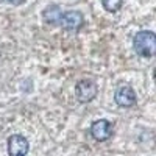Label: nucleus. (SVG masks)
I'll return each instance as SVG.
<instances>
[{
    "mask_svg": "<svg viewBox=\"0 0 156 156\" xmlns=\"http://www.w3.org/2000/svg\"><path fill=\"white\" fill-rule=\"evenodd\" d=\"M134 51L142 58H153L156 50V36L150 30H142L134 36Z\"/></svg>",
    "mask_w": 156,
    "mask_h": 156,
    "instance_id": "1",
    "label": "nucleus"
},
{
    "mask_svg": "<svg viewBox=\"0 0 156 156\" xmlns=\"http://www.w3.org/2000/svg\"><path fill=\"white\" fill-rule=\"evenodd\" d=\"M122 2H123V0H101V5H103V8H105L106 11L115 12V11L120 9Z\"/></svg>",
    "mask_w": 156,
    "mask_h": 156,
    "instance_id": "8",
    "label": "nucleus"
},
{
    "mask_svg": "<svg viewBox=\"0 0 156 156\" xmlns=\"http://www.w3.org/2000/svg\"><path fill=\"white\" fill-rule=\"evenodd\" d=\"M111 134H112V126L105 119L95 120L92 125H90V136H92L95 140H98V142H103V140L109 139Z\"/></svg>",
    "mask_w": 156,
    "mask_h": 156,
    "instance_id": "6",
    "label": "nucleus"
},
{
    "mask_svg": "<svg viewBox=\"0 0 156 156\" xmlns=\"http://www.w3.org/2000/svg\"><path fill=\"white\" fill-rule=\"evenodd\" d=\"M61 16H62V9H61L59 5H50L42 11L44 20L47 23H50V25H59Z\"/></svg>",
    "mask_w": 156,
    "mask_h": 156,
    "instance_id": "7",
    "label": "nucleus"
},
{
    "mask_svg": "<svg viewBox=\"0 0 156 156\" xmlns=\"http://www.w3.org/2000/svg\"><path fill=\"white\" fill-rule=\"evenodd\" d=\"M3 3H9V5H22L25 0H2Z\"/></svg>",
    "mask_w": 156,
    "mask_h": 156,
    "instance_id": "9",
    "label": "nucleus"
},
{
    "mask_svg": "<svg viewBox=\"0 0 156 156\" xmlns=\"http://www.w3.org/2000/svg\"><path fill=\"white\" fill-rule=\"evenodd\" d=\"M75 95L81 103H89L97 95V86L90 80H81L75 86Z\"/></svg>",
    "mask_w": 156,
    "mask_h": 156,
    "instance_id": "3",
    "label": "nucleus"
},
{
    "mask_svg": "<svg viewBox=\"0 0 156 156\" xmlns=\"http://www.w3.org/2000/svg\"><path fill=\"white\" fill-rule=\"evenodd\" d=\"M83 25V14L80 11H62V16L59 20V27H62L67 31H78Z\"/></svg>",
    "mask_w": 156,
    "mask_h": 156,
    "instance_id": "2",
    "label": "nucleus"
},
{
    "mask_svg": "<svg viewBox=\"0 0 156 156\" xmlns=\"http://www.w3.org/2000/svg\"><path fill=\"white\" fill-rule=\"evenodd\" d=\"M114 101L122 108H131L136 105V92L129 86H120L114 94Z\"/></svg>",
    "mask_w": 156,
    "mask_h": 156,
    "instance_id": "4",
    "label": "nucleus"
},
{
    "mask_svg": "<svg viewBox=\"0 0 156 156\" xmlns=\"http://www.w3.org/2000/svg\"><path fill=\"white\" fill-rule=\"evenodd\" d=\"M30 150L28 140L20 134H12L8 137V153L11 156H23Z\"/></svg>",
    "mask_w": 156,
    "mask_h": 156,
    "instance_id": "5",
    "label": "nucleus"
}]
</instances>
